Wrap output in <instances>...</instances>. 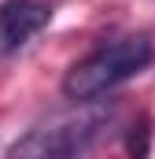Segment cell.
I'll use <instances>...</instances> for the list:
<instances>
[{
  "instance_id": "cell-1",
  "label": "cell",
  "mask_w": 155,
  "mask_h": 159,
  "mask_svg": "<svg viewBox=\"0 0 155 159\" xmlns=\"http://www.w3.org/2000/svg\"><path fill=\"white\" fill-rule=\"evenodd\" d=\"M155 63V41L144 34H129V37L107 41L100 48H92L85 59H78L63 78V93L67 100H81L92 104L104 93H111L115 85L137 78L140 70H148Z\"/></svg>"
},
{
  "instance_id": "cell-2",
  "label": "cell",
  "mask_w": 155,
  "mask_h": 159,
  "mask_svg": "<svg viewBox=\"0 0 155 159\" xmlns=\"http://www.w3.org/2000/svg\"><path fill=\"white\" fill-rule=\"evenodd\" d=\"M111 122H115V107H89L70 119H55L19 137L7 159H89Z\"/></svg>"
},
{
  "instance_id": "cell-3",
  "label": "cell",
  "mask_w": 155,
  "mask_h": 159,
  "mask_svg": "<svg viewBox=\"0 0 155 159\" xmlns=\"http://www.w3.org/2000/svg\"><path fill=\"white\" fill-rule=\"evenodd\" d=\"M48 22H52V4L48 0H4L0 4V56L19 52Z\"/></svg>"
},
{
  "instance_id": "cell-4",
  "label": "cell",
  "mask_w": 155,
  "mask_h": 159,
  "mask_svg": "<svg viewBox=\"0 0 155 159\" xmlns=\"http://www.w3.org/2000/svg\"><path fill=\"white\" fill-rule=\"evenodd\" d=\"M148 144H152V122L144 119L140 126L129 129V156L133 159H148Z\"/></svg>"
}]
</instances>
